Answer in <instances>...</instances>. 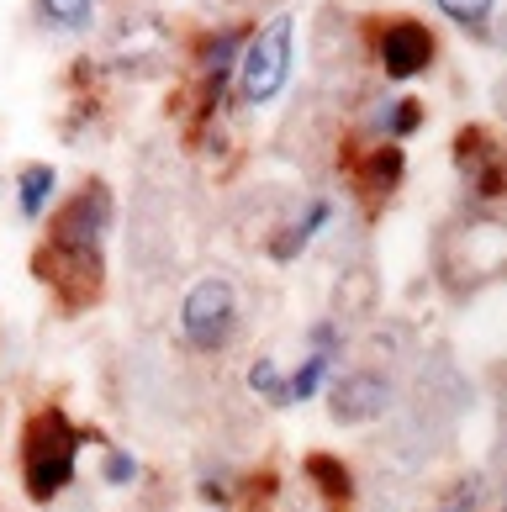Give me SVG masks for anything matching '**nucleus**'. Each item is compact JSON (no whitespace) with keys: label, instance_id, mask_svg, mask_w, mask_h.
I'll list each match as a JSON object with an SVG mask.
<instances>
[{"label":"nucleus","instance_id":"obj_2","mask_svg":"<svg viewBox=\"0 0 507 512\" xmlns=\"http://www.w3.org/2000/svg\"><path fill=\"white\" fill-rule=\"evenodd\" d=\"M101 439L96 428H74L59 407H43L27 417L22 433V486L32 502H53L59 491L74 481V465H80V444Z\"/></svg>","mask_w":507,"mask_h":512},{"label":"nucleus","instance_id":"obj_1","mask_svg":"<svg viewBox=\"0 0 507 512\" xmlns=\"http://www.w3.org/2000/svg\"><path fill=\"white\" fill-rule=\"evenodd\" d=\"M106 227H111V191L101 180H90L85 191H74L59 217L48 222V238L32 259V275L64 301V307H90L101 296L106 275Z\"/></svg>","mask_w":507,"mask_h":512},{"label":"nucleus","instance_id":"obj_14","mask_svg":"<svg viewBox=\"0 0 507 512\" xmlns=\"http://www.w3.org/2000/svg\"><path fill=\"white\" fill-rule=\"evenodd\" d=\"M53 196V169L48 164H27L22 169V217H43V201Z\"/></svg>","mask_w":507,"mask_h":512},{"label":"nucleus","instance_id":"obj_19","mask_svg":"<svg viewBox=\"0 0 507 512\" xmlns=\"http://www.w3.org/2000/svg\"><path fill=\"white\" fill-rule=\"evenodd\" d=\"M471 507H476V481L471 486H455V497H449L444 512H471Z\"/></svg>","mask_w":507,"mask_h":512},{"label":"nucleus","instance_id":"obj_3","mask_svg":"<svg viewBox=\"0 0 507 512\" xmlns=\"http://www.w3.org/2000/svg\"><path fill=\"white\" fill-rule=\"evenodd\" d=\"M291 37H296V22L286 11L275 16V22L254 37L249 48H243V69H238V96L249 106H270L280 90L291 80Z\"/></svg>","mask_w":507,"mask_h":512},{"label":"nucleus","instance_id":"obj_12","mask_svg":"<svg viewBox=\"0 0 507 512\" xmlns=\"http://www.w3.org/2000/svg\"><path fill=\"white\" fill-rule=\"evenodd\" d=\"M37 11H43V22H53L59 32H80V27H90V16H96V0H37Z\"/></svg>","mask_w":507,"mask_h":512},{"label":"nucleus","instance_id":"obj_13","mask_svg":"<svg viewBox=\"0 0 507 512\" xmlns=\"http://www.w3.org/2000/svg\"><path fill=\"white\" fill-rule=\"evenodd\" d=\"M328 217H333V206H328V201H317L312 212L302 217V227H291V233H280V238H275V259L286 264V259H291L296 249H302V243H307L312 233H323V227H328Z\"/></svg>","mask_w":507,"mask_h":512},{"label":"nucleus","instance_id":"obj_10","mask_svg":"<svg viewBox=\"0 0 507 512\" xmlns=\"http://www.w3.org/2000/svg\"><path fill=\"white\" fill-rule=\"evenodd\" d=\"M307 476L323 486V497L328 502H349V465L344 460H333V454H307Z\"/></svg>","mask_w":507,"mask_h":512},{"label":"nucleus","instance_id":"obj_8","mask_svg":"<svg viewBox=\"0 0 507 512\" xmlns=\"http://www.w3.org/2000/svg\"><path fill=\"white\" fill-rule=\"evenodd\" d=\"M402 148H375V154L360 164V191H365V201L375 206V201H386L391 191H397V185H402Z\"/></svg>","mask_w":507,"mask_h":512},{"label":"nucleus","instance_id":"obj_11","mask_svg":"<svg viewBox=\"0 0 507 512\" xmlns=\"http://www.w3.org/2000/svg\"><path fill=\"white\" fill-rule=\"evenodd\" d=\"M328 370H333V354L328 349H312L307 365L286 381V402H307V396H317V386L328 381Z\"/></svg>","mask_w":507,"mask_h":512},{"label":"nucleus","instance_id":"obj_6","mask_svg":"<svg viewBox=\"0 0 507 512\" xmlns=\"http://www.w3.org/2000/svg\"><path fill=\"white\" fill-rule=\"evenodd\" d=\"M455 159L465 175H476L481 196H497L502 191V164H497V143L486 138V127H465L455 138Z\"/></svg>","mask_w":507,"mask_h":512},{"label":"nucleus","instance_id":"obj_4","mask_svg":"<svg viewBox=\"0 0 507 512\" xmlns=\"http://www.w3.org/2000/svg\"><path fill=\"white\" fill-rule=\"evenodd\" d=\"M180 328H185V344L212 354V349H228V338L238 328V291L233 280L222 275H206L196 280L180 301Z\"/></svg>","mask_w":507,"mask_h":512},{"label":"nucleus","instance_id":"obj_17","mask_svg":"<svg viewBox=\"0 0 507 512\" xmlns=\"http://www.w3.org/2000/svg\"><path fill=\"white\" fill-rule=\"evenodd\" d=\"M418 122H423V106L418 101H397V106H391L386 111V132H391V138H412V132H418Z\"/></svg>","mask_w":507,"mask_h":512},{"label":"nucleus","instance_id":"obj_18","mask_svg":"<svg viewBox=\"0 0 507 512\" xmlns=\"http://www.w3.org/2000/svg\"><path fill=\"white\" fill-rule=\"evenodd\" d=\"M106 481H111V486L138 481V460H133V454H122V449H111V454H106Z\"/></svg>","mask_w":507,"mask_h":512},{"label":"nucleus","instance_id":"obj_7","mask_svg":"<svg viewBox=\"0 0 507 512\" xmlns=\"http://www.w3.org/2000/svg\"><path fill=\"white\" fill-rule=\"evenodd\" d=\"M381 407H386V381H375V375H349V381L333 386V417L338 423H370Z\"/></svg>","mask_w":507,"mask_h":512},{"label":"nucleus","instance_id":"obj_15","mask_svg":"<svg viewBox=\"0 0 507 512\" xmlns=\"http://www.w3.org/2000/svg\"><path fill=\"white\" fill-rule=\"evenodd\" d=\"M434 6L449 16V22H460V27H471V32H486V22H492V11H497V0H434Z\"/></svg>","mask_w":507,"mask_h":512},{"label":"nucleus","instance_id":"obj_16","mask_svg":"<svg viewBox=\"0 0 507 512\" xmlns=\"http://www.w3.org/2000/svg\"><path fill=\"white\" fill-rule=\"evenodd\" d=\"M249 386H254L259 396H270L275 407H286V381H280L275 359H254V370H249Z\"/></svg>","mask_w":507,"mask_h":512},{"label":"nucleus","instance_id":"obj_9","mask_svg":"<svg viewBox=\"0 0 507 512\" xmlns=\"http://www.w3.org/2000/svg\"><path fill=\"white\" fill-rule=\"evenodd\" d=\"M238 43H243V32H217L212 43H206V53H201V64H206V96H212V101H217L222 80H228V64L238 59Z\"/></svg>","mask_w":507,"mask_h":512},{"label":"nucleus","instance_id":"obj_5","mask_svg":"<svg viewBox=\"0 0 507 512\" xmlns=\"http://www.w3.org/2000/svg\"><path fill=\"white\" fill-rule=\"evenodd\" d=\"M434 32H428L423 22H412V16H402V22H391L381 32V69L386 80H418V74L434 64Z\"/></svg>","mask_w":507,"mask_h":512}]
</instances>
